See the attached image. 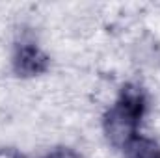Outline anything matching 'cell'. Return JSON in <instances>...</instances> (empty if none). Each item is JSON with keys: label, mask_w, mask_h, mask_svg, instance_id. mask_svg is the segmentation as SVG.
Instances as JSON below:
<instances>
[{"label": "cell", "mask_w": 160, "mask_h": 158, "mask_svg": "<svg viewBox=\"0 0 160 158\" xmlns=\"http://www.w3.org/2000/svg\"><path fill=\"white\" fill-rule=\"evenodd\" d=\"M125 158H157L160 156V145L145 136H134L123 149Z\"/></svg>", "instance_id": "3957f363"}, {"label": "cell", "mask_w": 160, "mask_h": 158, "mask_svg": "<svg viewBox=\"0 0 160 158\" xmlns=\"http://www.w3.org/2000/svg\"><path fill=\"white\" fill-rule=\"evenodd\" d=\"M50 62L48 56L41 50L36 43L24 41L15 47L13 52V71L22 78H32L47 73Z\"/></svg>", "instance_id": "7a4b0ae2"}, {"label": "cell", "mask_w": 160, "mask_h": 158, "mask_svg": "<svg viewBox=\"0 0 160 158\" xmlns=\"http://www.w3.org/2000/svg\"><path fill=\"white\" fill-rule=\"evenodd\" d=\"M45 158H84V156L77 151H73V149H56Z\"/></svg>", "instance_id": "277c9868"}, {"label": "cell", "mask_w": 160, "mask_h": 158, "mask_svg": "<svg viewBox=\"0 0 160 158\" xmlns=\"http://www.w3.org/2000/svg\"><path fill=\"white\" fill-rule=\"evenodd\" d=\"M147 110V95L138 84H125L112 108L106 112L102 126L108 141L123 149L134 136H138L140 123Z\"/></svg>", "instance_id": "6da1fadb"}, {"label": "cell", "mask_w": 160, "mask_h": 158, "mask_svg": "<svg viewBox=\"0 0 160 158\" xmlns=\"http://www.w3.org/2000/svg\"><path fill=\"white\" fill-rule=\"evenodd\" d=\"M157 158H160V156H157Z\"/></svg>", "instance_id": "5b68a950"}]
</instances>
